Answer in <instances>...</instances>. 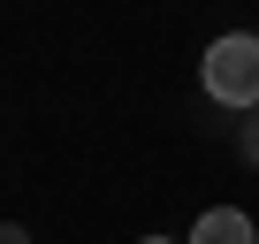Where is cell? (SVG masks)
Listing matches in <instances>:
<instances>
[{
    "label": "cell",
    "mask_w": 259,
    "mask_h": 244,
    "mask_svg": "<svg viewBox=\"0 0 259 244\" xmlns=\"http://www.w3.org/2000/svg\"><path fill=\"white\" fill-rule=\"evenodd\" d=\"M0 244H31V236H23V229H16V221H0Z\"/></svg>",
    "instance_id": "3"
},
{
    "label": "cell",
    "mask_w": 259,
    "mask_h": 244,
    "mask_svg": "<svg viewBox=\"0 0 259 244\" xmlns=\"http://www.w3.org/2000/svg\"><path fill=\"white\" fill-rule=\"evenodd\" d=\"M183 244H259V229H251V214L213 206V214H198V229H191Z\"/></svg>",
    "instance_id": "2"
},
{
    "label": "cell",
    "mask_w": 259,
    "mask_h": 244,
    "mask_svg": "<svg viewBox=\"0 0 259 244\" xmlns=\"http://www.w3.org/2000/svg\"><path fill=\"white\" fill-rule=\"evenodd\" d=\"M206 92L221 107H259V38L251 31H229L206 46Z\"/></svg>",
    "instance_id": "1"
},
{
    "label": "cell",
    "mask_w": 259,
    "mask_h": 244,
    "mask_svg": "<svg viewBox=\"0 0 259 244\" xmlns=\"http://www.w3.org/2000/svg\"><path fill=\"white\" fill-rule=\"evenodd\" d=\"M138 244H168V236H138Z\"/></svg>",
    "instance_id": "4"
}]
</instances>
